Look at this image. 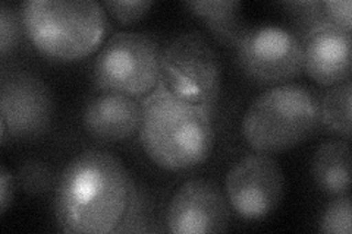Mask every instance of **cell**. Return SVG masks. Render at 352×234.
<instances>
[{
	"mask_svg": "<svg viewBox=\"0 0 352 234\" xmlns=\"http://www.w3.org/2000/svg\"><path fill=\"white\" fill-rule=\"evenodd\" d=\"M135 198L124 163L103 150L72 159L59 176L54 214L66 233L106 234L122 224Z\"/></svg>",
	"mask_w": 352,
	"mask_h": 234,
	"instance_id": "1",
	"label": "cell"
},
{
	"mask_svg": "<svg viewBox=\"0 0 352 234\" xmlns=\"http://www.w3.org/2000/svg\"><path fill=\"white\" fill-rule=\"evenodd\" d=\"M140 141L147 157L169 172L200 165L214 143L213 111L172 94L162 82L144 97Z\"/></svg>",
	"mask_w": 352,
	"mask_h": 234,
	"instance_id": "2",
	"label": "cell"
},
{
	"mask_svg": "<svg viewBox=\"0 0 352 234\" xmlns=\"http://www.w3.org/2000/svg\"><path fill=\"white\" fill-rule=\"evenodd\" d=\"M19 15L36 49L65 62L91 54L107 30L104 8L93 0H27L21 3Z\"/></svg>",
	"mask_w": 352,
	"mask_h": 234,
	"instance_id": "3",
	"label": "cell"
},
{
	"mask_svg": "<svg viewBox=\"0 0 352 234\" xmlns=\"http://www.w3.org/2000/svg\"><path fill=\"white\" fill-rule=\"evenodd\" d=\"M318 125V100L298 84L270 86L250 104L241 132L250 147L263 154L288 151L305 141Z\"/></svg>",
	"mask_w": 352,
	"mask_h": 234,
	"instance_id": "4",
	"label": "cell"
},
{
	"mask_svg": "<svg viewBox=\"0 0 352 234\" xmlns=\"http://www.w3.org/2000/svg\"><path fill=\"white\" fill-rule=\"evenodd\" d=\"M160 82L176 97L213 111L222 65L210 41L197 31L175 36L160 53Z\"/></svg>",
	"mask_w": 352,
	"mask_h": 234,
	"instance_id": "5",
	"label": "cell"
},
{
	"mask_svg": "<svg viewBox=\"0 0 352 234\" xmlns=\"http://www.w3.org/2000/svg\"><path fill=\"white\" fill-rule=\"evenodd\" d=\"M160 47L144 32L110 37L93 66L97 88L129 97H146L160 82Z\"/></svg>",
	"mask_w": 352,
	"mask_h": 234,
	"instance_id": "6",
	"label": "cell"
},
{
	"mask_svg": "<svg viewBox=\"0 0 352 234\" xmlns=\"http://www.w3.org/2000/svg\"><path fill=\"white\" fill-rule=\"evenodd\" d=\"M235 49L241 69L261 85L288 84L304 71L300 37L278 25L247 28Z\"/></svg>",
	"mask_w": 352,
	"mask_h": 234,
	"instance_id": "7",
	"label": "cell"
},
{
	"mask_svg": "<svg viewBox=\"0 0 352 234\" xmlns=\"http://www.w3.org/2000/svg\"><path fill=\"white\" fill-rule=\"evenodd\" d=\"M285 176L270 154H248L239 159L225 179V195L230 209L244 220H261L282 202Z\"/></svg>",
	"mask_w": 352,
	"mask_h": 234,
	"instance_id": "8",
	"label": "cell"
},
{
	"mask_svg": "<svg viewBox=\"0 0 352 234\" xmlns=\"http://www.w3.org/2000/svg\"><path fill=\"white\" fill-rule=\"evenodd\" d=\"M53 98L41 78L30 71L3 72L0 82V125L10 139H34L50 128Z\"/></svg>",
	"mask_w": 352,
	"mask_h": 234,
	"instance_id": "9",
	"label": "cell"
},
{
	"mask_svg": "<svg viewBox=\"0 0 352 234\" xmlns=\"http://www.w3.org/2000/svg\"><path fill=\"white\" fill-rule=\"evenodd\" d=\"M230 221L226 195L214 182L191 179L173 194L166 209V226L176 234L225 231Z\"/></svg>",
	"mask_w": 352,
	"mask_h": 234,
	"instance_id": "10",
	"label": "cell"
},
{
	"mask_svg": "<svg viewBox=\"0 0 352 234\" xmlns=\"http://www.w3.org/2000/svg\"><path fill=\"white\" fill-rule=\"evenodd\" d=\"M298 37L304 49V69L316 82L333 86L349 80V31L324 25L308 30Z\"/></svg>",
	"mask_w": 352,
	"mask_h": 234,
	"instance_id": "11",
	"label": "cell"
},
{
	"mask_svg": "<svg viewBox=\"0 0 352 234\" xmlns=\"http://www.w3.org/2000/svg\"><path fill=\"white\" fill-rule=\"evenodd\" d=\"M141 116L142 108L137 98L103 91L87 103L82 124L93 138L119 142L140 130Z\"/></svg>",
	"mask_w": 352,
	"mask_h": 234,
	"instance_id": "12",
	"label": "cell"
},
{
	"mask_svg": "<svg viewBox=\"0 0 352 234\" xmlns=\"http://www.w3.org/2000/svg\"><path fill=\"white\" fill-rule=\"evenodd\" d=\"M311 176L316 186L327 195H345L351 182V148L348 139L326 141L314 151Z\"/></svg>",
	"mask_w": 352,
	"mask_h": 234,
	"instance_id": "13",
	"label": "cell"
},
{
	"mask_svg": "<svg viewBox=\"0 0 352 234\" xmlns=\"http://www.w3.org/2000/svg\"><path fill=\"white\" fill-rule=\"evenodd\" d=\"M185 6L200 16L212 34L226 46L235 47L247 30L238 0H191Z\"/></svg>",
	"mask_w": 352,
	"mask_h": 234,
	"instance_id": "14",
	"label": "cell"
},
{
	"mask_svg": "<svg viewBox=\"0 0 352 234\" xmlns=\"http://www.w3.org/2000/svg\"><path fill=\"white\" fill-rule=\"evenodd\" d=\"M351 81L330 86L318 102V121L335 135L349 139L351 135Z\"/></svg>",
	"mask_w": 352,
	"mask_h": 234,
	"instance_id": "15",
	"label": "cell"
},
{
	"mask_svg": "<svg viewBox=\"0 0 352 234\" xmlns=\"http://www.w3.org/2000/svg\"><path fill=\"white\" fill-rule=\"evenodd\" d=\"M318 230L322 233L351 234V199L349 195H339L330 202L320 217Z\"/></svg>",
	"mask_w": 352,
	"mask_h": 234,
	"instance_id": "16",
	"label": "cell"
},
{
	"mask_svg": "<svg viewBox=\"0 0 352 234\" xmlns=\"http://www.w3.org/2000/svg\"><path fill=\"white\" fill-rule=\"evenodd\" d=\"M16 186L30 195L47 192L53 183V173L49 167L40 161H27L19 167L15 176Z\"/></svg>",
	"mask_w": 352,
	"mask_h": 234,
	"instance_id": "17",
	"label": "cell"
},
{
	"mask_svg": "<svg viewBox=\"0 0 352 234\" xmlns=\"http://www.w3.org/2000/svg\"><path fill=\"white\" fill-rule=\"evenodd\" d=\"M22 30L24 27H22L19 12L9 5L2 3L0 8V54L2 58L16 49Z\"/></svg>",
	"mask_w": 352,
	"mask_h": 234,
	"instance_id": "18",
	"label": "cell"
},
{
	"mask_svg": "<svg viewBox=\"0 0 352 234\" xmlns=\"http://www.w3.org/2000/svg\"><path fill=\"white\" fill-rule=\"evenodd\" d=\"M102 5L116 21L126 25L144 16L153 6V2L151 0H107Z\"/></svg>",
	"mask_w": 352,
	"mask_h": 234,
	"instance_id": "19",
	"label": "cell"
},
{
	"mask_svg": "<svg viewBox=\"0 0 352 234\" xmlns=\"http://www.w3.org/2000/svg\"><path fill=\"white\" fill-rule=\"evenodd\" d=\"M323 12L330 25L351 32V10L349 0H323Z\"/></svg>",
	"mask_w": 352,
	"mask_h": 234,
	"instance_id": "20",
	"label": "cell"
},
{
	"mask_svg": "<svg viewBox=\"0 0 352 234\" xmlns=\"http://www.w3.org/2000/svg\"><path fill=\"white\" fill-rule=\"evenodd\" d=\"M15 187V176L6 167H2V170H0V209H2V213H5L10 202H12Z\"/></svg>",
	"mask_w": 352,
	"mask_h": 234,
	"instance_id": "21",
	"label": "cell"
}]
</instances>
